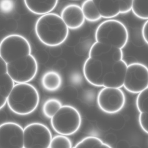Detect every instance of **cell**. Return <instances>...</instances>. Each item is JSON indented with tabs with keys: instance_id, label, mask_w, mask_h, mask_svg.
Here are the masks:
<instances>
[{
	"instance_id": "obj_1",
	"label": "cell",
	"mask_w": 148,
	"mask_h": 148,
	"mask_svg": "<svg viewBox=\"0 0 148 148\" xmlns=\"http://www.w3.org/2000/svg\"><path fill=\"white\" fill-rule=\"evenodd\" d=\"M69 29L61 16L51 12L40 16L35 25V32L38 39L49 47L62 44L68 37Z\"/></svg>"
},
{
	"instance_id": "obj_2",
	"label": "cell",
	"mask_w": 148,
	"mask_h": 148,
	"mask_svg": "<svg viewBox=\"0 0 148 148\" xmlns=\"http://www.w3.org/2000/svg\"><path fill=\"white\" fill-rule=\"evenodd\" d=\"M39 103V94L37 89L28 83H17L10 93L7 105L14 114L28 115L34 112Z\"/></svg>"
},
{
	"instance_id": "obj_3",
	"label": "cell",
	"mask_w": 148,
	"mask_h": 148,
	"mask_svg": "<svg viewBox=\"0 0 148 148\" xmlns=\"http://www.w3.org/2000/svg\"><path fill=\"white\" fill-rule=\"evenodd\" d=\"M95 39L96 42L123 49L128 43L129 34L122 22L115 19H108L97 27Z\"/></svg>"
},
{
	"instance_id": "obj_4",
	"label": "cell",
	"mask_w": 148,
	"mask_h": 148,
	"mask_svg": "<svg viewBox=\"0 0 148 148\" xmlns=\"http://www.w3.org/2000/svg\"><path fill=\"white\" fill-rule=\"evenodd\" d=\"M50 124L56 133L72 135L79 130L82 124V116L76 108L65 105L50 119Z\"/></svg>"
},
{
	"instance_id": "obj_5",
	"label": "cell",
	"mask_w": 148,
	"mask_h": 148,
	"mask_svg": "<svg viewBox=\"0 0 148 148\" xmlns=\"http://www.w3.org/2000/svg\"><path fill=\"white\" fill-rule=\"evenodd\" d=\"M31 53L29 41L23 36L13 34L4 37L0 44V57L6 64L26 57Z\"/></svg>"
},
{
	"instance_id": "obj_6",
	"label": "cell",
	"mask_w": 148,
	"mask_h": 148,
	"mask_svg": "<svg viewBox=\"0 0 148 148\" xmlns=\"http://www.w3.org/2000/svg\"><path fill=\"white\" fill-rule=\"evenodd\" d=\"M38 71L37 60L31 54L7 64V72L16 83L29 82Z\"/></svg>"
},
{
	"instance_id": "obj_7",
	"label": "cell",
	"mask_w": 148,
	"mask_h": 148,
	"mask_svg": "<svg viewBox=\"0 0 148 148\" xmlns=\"http://www.w3.org/2000/svg\"><path fill=\"white\" fill-rule=\"evenodd\" d=\"M51 139L50 129L43 123L34 122L24 128V148H49Z\"/></svg>"
},
{
	"instance_id": "obj_8",
	"label": "cell",
	"mask_w": 148,
	"mask_h": 148,
	"mask_svg": "<svg viewBox=\"0 0 148 148\" xmlns=\"http://www.w3.org/2000/svg\"><path fill=\"white\" fill-rule=\"evenodd\" d=\"M125 101V95L120 88L103 87L97 97L98 108L108 114H115L121 111Z\"/></svg>"
},
{
	"instance_id": "obj_9",
	"label": "cell",
	"mask_w": 148,
	"mask_h": 148,
	"mask_svg": "<svg viewBox=\"0 0 148 148\" xmlns=\"http://www.w3.org/2000/svg\"><path fill=\"white\" fill-rule=\"evenodd\" d=\"M123 87L132 94H138L148 87V67L140 62L128 64Z\"/></svg>"
},
{
	"instance_id": "obj_10",
	"label": "cell",
	"mask_w": 148,
	"mask_h": 148,
	"mask_svg": "<svg viewBox=\"0 0 148 148\" xmlns=\"http://www.w3.org/2000/svg\"><path fill=\"white\" fill-rule=\"evenodd\" d=\"M1 148H24V128L12 121L0 125Z\"/></svg>"
},
{
	"instance_id": "obj_11",
	"label": "cell",
	"mask_w": 148,
	"mask_h": 148,
	"mask_svg": "<svg viewBox=\"0 0 148 148\" xmlns=\"http://www.w3.org/2000/svg\"><path fill=\"white\" fill-rule=\"evenodd\" d=\"M88 57L99 60L104 65H110L123 60V52L119 47L95 42L90 49Z\"/></svg>"
},
{
	"instance_id": "obj_12",
	"label": "cell",
	"mask_w": 148,
	"mask_h": 148,
	"mask_svg": "<svg viewBox=\"0 0 148 148\" xmlns=\"http://www.w3.org/2000/svg\"><path fill=\"white\" fill-rule=\"evenodd\" d=\"M102 18H113L131 11L133 0H92Z\"/></svg>"
},
{
	"instance_id": "obj_13",
	"label": "cell",
	"mask_w": 148,
	"mask_h": 148,
	"mask_svg": "<svg viewBox=\"0 0 148 148\" xmlns=\"http://www.w3.org/2000/svg\"><path fill=\"white\" fill-rule=\"evenodd\" d=\"M127 66L128 64L123 59L112 65H104L103 87L112 88L123 87Z\"/></svg>"
},
{
	"instance_id": "obj_14",
	"label": "cell",
	"mask_w": 148,
	"mask_h": 148,
	"mask_svg": "<svg viewBox=\"0 0 148 148\" xmlns=\"http://www.w3.org/2000/svg\"><path fill=\"white\" fill-rule=\"evenodd\" d=\"M83 73L84 78L90 84L103 87L105 66L101 61L88 57L84 62Z\"/></svg>"
},
{
	"instance_id": "obj_15",
	"label": "cell",
	"mask_w": 148,
	"mask_h": 148,
	"mask_svg": "<svg viewBox=\"0 0 148 148\" xmlns=\"http://www.w3.org/2000/svg\"><path fill=\"white\" fill-rule=\"evenodd\" d=\"M60 16L66 26L71 29H77L82 27L85 17L82 8L76 4H69L61 10Z\"/></svg>"
},
{
	"instance_id": "obj_16",
	"label": "cell",
	"mask_w": 148,
	"mask_h": 148,
	"mask_svg": "<svg viewBox=\"0 0 148 148\" xmlns=\"http://www.w3.org/2000/svg\"><path fill=\"white\" fill-rule=\"evenodd\" d=\"M15 82L7 72V64L1 58L0 75V109L7 103L8 98L15 85Z\"/></svg>"
},
{
	"instance_id": "obj_17",
	"label": "cell",
	"mask_w": 148,
	"mask_h": 148,
	"mask_svg": "<svg viewBox=\"0 0 148 148\" xmlns=\"http://www.w3.org/2000/svg\"><path fill=\"white\" fill-rule=\"evenodd\" d=\"M27 9L32 13L43 15L51 13L57 6L58 0H23Z\"/></svg>"
},
{
	"instance_id": "obj_18",
	"label": "cell",
	"mask_w": 148,
	"mask_h": 148,
	"mask_svg": "<svg viewBox=\"0 0 148 148\" xmlns=\"http://www.w3.org/2000/svg\"><path fill=\"white\" fill-rule=\"evenodd\" d=\"M62 84L61 75L55 71H48L44 73L41 78L43 88L48 91H56L60 88Z\"/></svg>"
},
{
	"instance_id": "obj_19",
	"label": "cell",
	"mask_w": 148,
	"mask_h": 148,
	"mask_svg": "<svg viewBox=\"0 0 148 148\" xmlns=\"http://www.w3.org/2000/svg\"><path fill=\"white\" fill-rule=\"evenodd\" d=\"M85 19L89 22H96L102 18L95 5L92 0H85L81 6Z\"/></svg>"
},
{
	"instance_id": "obj_20",
	"label": "cell",
	"mask_w": 148,
	"mask_h": 148,
	"mask_svg": "<svg viewBox=\"0 0 148 148\" xmlns=\"http://www.w3.org/2000/svg\"><path fill=\"white\" fill-rule=\"evenodd\" d=\"M131 11L137 18L148 20V0H133Z\"/></svg>"
},
{
	"instance_id": "obj_21",
	"label": "cell",
	"mask_w": 148,
	"mask_h": 148,
	"mask_svg": "<svg viewBox=\"0 0 148 148\" xmlns=\"http://www.w3.org/2000/svg\"><path fill=\"white\" fill-rule=\"evenodd\" d=\"M62 106V103L59 99L54 98H49L43 104L42 113L46 117L51 119Z\"/></svg>"
},
{
	"instance_id": "obj_22",
	"label": "cell",
	"mask_w": 148,
	"mask_h": 148,
	"mask_svg": "<svg viewBox=\"0 0 148 148\" xmlns=\"http://www.w3.org/2000/svg\"><path fill=\"white\" fill-rule=\"evenodd\" d=\"M74 147H112L108 144L104 143L100 138L94 136H88L84 138L78 142Z\"/></svg>"
},
{
	"instance_id": "obj_23",
	"label": "cell",
	"mask_w": 148,
	"mask_h": 148,
	"mask_svg": "<svg viewBox=\"0 0 148 148\" xmlns=\"http://www.w3.org/2000/svg\"><path fill=\"white\" fill-rule=\"evenodd\" d=\"M136 106L139 113H148V87L138 93Z\"/></svg>"
},
{
	"instance_id": "obj_24",
	"label": "cell",
	"mask_w": 148,
	"mask_h": 148,
	"mask_svg": "<svg viewBox=\"0 0 148 148\" xmlns=\"http://www.w3.org/2000/svg\"><path fill=\"white\" fill-rule=\"evenodd\" d=\"M57 147L71 148L72 147V141L66 135L61 134L56 135L52 138L49 148Z\"/></svg>"
},
{
	"instance_id": "obj_25",
	"label": "cell",
	"mask_w": 148,
	"mask_h": 148,
	"mask_svg": "<svg viewBox=\"0 0 148 148\" xmlns=\"http://www.w3.org/2000/svg\"><path fill=\"white\" fill-rule=\"evenodd\" d=\"M138 121L142 130L148 134V113H139Z\"/></svg>"
},
{
	"instance_id": "obj_26",
	"label": "cell",
	"mask_w": 148,
	"mask_h": 148,
	"mask_svg": "<svg viewBox=\"0 0 148 148\" xmlns=\"http://www.w3.org/2000/svg\"><path fill=\"white\" fill-rule=\"evenodd\" d=\"M14 7V3L12 0H1V10L4 12H8L12 10Z\"/></svg>"
},
{
	"instance_id": "obj_27",
	"label": "cell",
	"mask_w": 148,
	"mask_h": 148,
	"mask_svg": "<svg viewBox=\"0 0 148 148\" xmlns=\"http://www.w3.org/2000/svg\"><path fill=\"white\" fill-rule=\"evenodd\" d=\"M142 36L145 42L148 45V20L145 21L142 26Z\"/></svg>"
}]
</instances>
